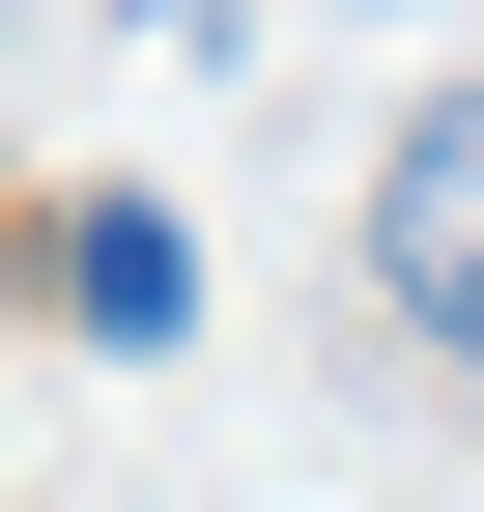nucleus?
Listing matches in <instances>:
<instances>
[{
  "mask_svg": "<svg viewBox=\"0 0 484 512\" xmlns=\"http://www.w3.org/2000/svg\"><path fill=\"white\" fill-rule=\"evenodd\" d=\"M57 313H86L114 370H171V342H200V228H171V200H57Z\"/></svg>",
  "mask_w": 484,
  "mask_h": 512,
  "instance_id": "2",
  "label": "nucleus"
},
{
  "mask_svg": "<svg viewBox=\"0 0 484 512\" xmlns=\"http://www.w3.org/2000/svg\"><path fill=\"white\" fill-rule=\"evenodd\" d=\"M371 313L484 370V86H428V114H399V171H371Z\"/></svg>",
  "mask_w": 484,
  "mask_h": 512,
  "instance_id": "1",
  "label": "nucleus"
}]
</instances>
